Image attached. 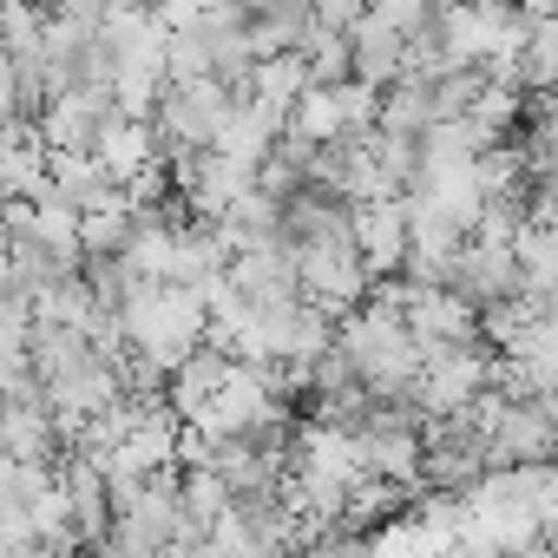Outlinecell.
I'll return each mask as SVG.
<instances>
[{
    "mask_svg": "<svg viewBox=\"0 0 558 558\" xmlns=\"http://www.w3.org/2000/svg\"><path fill=\"white\" fill-rule=\"evenodd\" d=\"M493 368H499V355H493L486 342H473V349H427V375H421V388H414L421 414H427V421L466 414L480 395H493Z\"/></svg>",
    "mask_w": 558,
    "mask_h": 558,
    "instance_id": "obj_2",
    "label": "cell"
},
{
    "mask_svg": "<svg viewBox=\"0 0 558 558\" xmlns=\"http://www.w3.org/2000/svg\"><path fill=\"white\" fill-rule=\"evenodd\" d=\"M355 250H362V263H368L375 283L408 276V256H414L408 197H395V204H362V210H355Z\"/></svg>",
    "mask_w": 558,
    "mask_h": 558,
    "instance_id": "obj_4",
    "label": "cell"
},
{
    "mask_svg": "<svg viewBox=\"0 0 558 558\" xmlns=\"http://www.w3.org/2000/svg\"><path fill=\"white\" fill-rule=\"evenodd\" d=\"M447 290L466 296V303L486 316V310L525 296V263H519L512 243H480V236H466V250H460L453 269H447Z\"/></svg>",
    "mask_w": 558,
    "mask_h": 558,
    "instance_id": "obj_3",
    "label": "cell"
},
{
    "mask_svg": "<svg viewBox=\"0 0 558 558\" xmlns=\"http://www.w3.org/2000/svg\"><path fill=\"white\" fill-rule=\"evenodd\" d=\"M236 106H243V99H236L223 80L171 86L165 106H158V132H165L171 158H178V151H217L223 132H230V119H236Z\"/></svg>",
    "mask_w": 558,
    "mask_h": 558,
    "instance_id": "obj_1",
    "label": "cell"
},
{
    "mask_svg": "<svg viewBox=\"0 0 558 558\" xmlns=\"http://www.w3.org/2000/svg\"><path fill=\"white\" fill-rule=\"evenodd\" d=\"M545 460H558V421L545 414V401H512L506 421L493 427L486 466L512 473V466H545Z\"/></svg>",
    "mask_w": 558,
    "mask_h": 558,
    "instance_id": "obj_5",
    "label": "cell"
}]
</instances>
